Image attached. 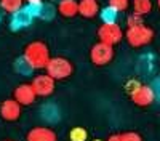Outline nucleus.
Instances as JSON below:
<instances>
[{
	"mask_svg": "<svg viewBox=\"0 0 160 141\" xmlns=\"http://www.w3.org/2000/svg\"><path fill=\"white\" fill-rule=\"evenodd\" d=\"M22 56L29 61V64L34 69H45L50 61V50L43 42L35 40L24 48Z\"/></svg>",
	"mask_w": 160,
	"mask_h": 141,
	"instance_id": "f257e3e1",
	"label": "nucleus"
},
{
	"mask_svg": "<svg viewBox=\"0 0 160 141\" xmlns=\"http://www.w3.org/2000/svg\"><path fill=\"white\" fill-rule=\"evenodd\" d=\"M125 38L133 48H141V47H146L152 42L154 29L149 28V26H146V24L136 26V28H128L125 32Z\"/></svg>",
	"mask_w": 160,
	"mask_h": 141,
	"instance_id": "f03ea898",
	"label": "nucleus"
},
{
	"mask_svg": "<svg viewBox=\"0 0 160 141\" xmlns=\"http://www.w3.org/2000/svg\"><path fill=\"white\" fill-rule=\"evenodd\" d=\"M45 71L55 80H64V79H68V77H71L74 68H72V63L68 58L55 56V58H50Z\"/></svg>",
	"mask_w": 160,
	"mask_h": 141,
	"instance_id": "7ed1b4c3",
	"label": "nucleus"
},
{
	"mask_svg": "<svg viewBox=\"0 0 160 141\" xmlns=\"http://www.w3.org/2000/svg\"><path fill=\"white\" fill-rule=\"evenodd\" d=\"M98 38H99V42L114 47L123 38V31L117 23H114V24H101L99 29H98Z\"/></svg>",
	"mask_w": 160,
	"mask_h": 141,
	"instance_id": "20e7f679",
	"label": "nucleus"
},
{
	"mask_svg": "<svg viewBox=\"0 0 160 141\" xmlns=\"http://www.w3.org/2000/svg\"><path fill=\"white\" fill-rule=\"evenodd\" d=\"M114 58V47L106 45L102 42H98L90 50V59L95 66H106Z\"/></svg>",
	"mask_w": 160,
	"mask_h": 141,
	"instance_id": "39448f33",
	"label": "nucleus"
},
{
	"mask_svg": "<svg viewBox=\"0 0 160 141\" xmlns=\"http://www.w3.org/2000/svg\"><path fill=\"white\" fill-rule=\"evenodd\" d=\"M55 82L56 80L45 72V74L35 75L32 79V82H31V85H32L37 96H50L53 92H55Z\"/></svg>",
	"mask_w": 160,
	"mask_h": 141,
	"instance_id": "423d86ee",
	"label": "nucleus"
},
{
	"mask_svg": "<svg viewBox=\"0 0 160 141\" xmlns=\"http://www.w3.org/2000/svg\"><path fill=\"white\" fill-rule=\"evenodd\" d=\"M130 96H131L133 103H135L136 106H139V108H148L155 101V95H154L152 87L151 85H144V83H141Z\"/></svg>",
	"mask_w": 160,
	"mask_h": 141,
	"instance_id": "0eeeda50",
	"label": "nucleus"
},
{
	"mask_svg": "<svg viewBox=\"0 0 160 141\" xmlns=\"http://www.w3.org/2000/svg\"><path fill=\"white\" fill-rule=\"evenodd\" d=\"M0 115L2 119L8 120V122H15L19 119L21 115V104L13 98V99H5L0 104Z\"/></svg>",
	"mask_w": 160,
	"mask_h": 141,
	"instance_id": "6e6552de",
	"label": "nucleus"
},
{
	"mask_svg": "<svg viewBox=\"0 0 160 141\" xmlns=\"http://www.w3.org/2000/svg\"><path fill=\"white\" fill-rule=\"evenodd\" d=\"M34 16L31 15V11L22 7L19 11L16 13H13L11 15V21H10V28L13 31H19V29H24V28H28V26H31Z\"/></svg>",
	"mask_w": 160,
	"mask_h": 141,
	"instance_id": "1a4fd4ad",
	"label": "nucleus"
},
{
	"mask_svg": "<svg viewBox=\"0 0 160 141\" xmlns=\"http://www.w3.org/2000/svg\"><path fill=\"white\" fill-rule=\"evenodd\" d=\"M35 92L31 83H22L18 85L15 90V99L19 103L21 106H31L32 103L35 101Z\"/></svg>",
	"mask_w": 160,
	"mask_h": 141,
	"instance_id": "9d476101",
	"label": "nucleus"
},
{
	"mask_svg": "<svg viewBox=\"0 0 160 141\" xmlns=\"http://www.w3.org/2000/svg\"><path fill=\"white\" fill-rule=\"evenodd\" d=\"M40 117L47 123H58L61 120V111L55 103H43L40 108Z\"/></svg>",
	"mask_w": 160,
	"mask_h": 141,
	"instance_id": "9b49d317",
	"label": "nucleus"
},
{
	"mask_svg": "<svg viewBox=\"0 0 160 141\" xmlns=\"http://www.w3.org/2000/svg\"><path fill=\"white\" fill-rule=\"evenodd\" d=\"M26 141H56V133L48 127H35L28 133Z\"/></svg>",
	"mask_w": 160,
	"mask_h": 141,
	"instance_id": "f8f14e48",
	"label": "nucleus"
},
{
	"mask_svg": "<svg viewBox=\"0 0 160 141\" xmlns=\"http://www.w3.org/2000/svg\"><path fill=\"white\" fill-rule=\"evenodd\" d=\"M56 10L64 18H74L78 15V2L77 0H59Z\"/></svg>",
	"mask_w": 160,
	"mask_h": 141,
	"instance_id": "ddd939ff",
	"label": "nucleus"
},
{
	"mask_svg": "<svg viewBox=\"0 0 160 141\" xmlns=\"http://www.w3.org/2000/svg\"><path fill=\"white\" fill-rule=\"evenodd\" d=\"M99 13L98 0H80L78 2V15L83 18H95Z\"/></svg>",
	"mask_w": 160,
	"mask_h": 141,
	"instance_id": "4468645a",
	"label": "nucleus"
},
{
	"mask_svg": "<svg viewBox=\"0 0 160 141\" xmlns=\"http://www.w3.org/2000/svg\"><path fill=\"white\" fill-rule=\"evenodd\" d=\"M133 13L139 16H146L152 11V0H133Z\"/></svg>",
	"mask_w": 160,
	"mask_h": 141,
	"instance_id": "2eb2a0df",
	"label": "nucleus"
},
{
	"mask_svg": "<svg viewBox=\"0 0 160 141\" xmlns=\"http://www.w3.org/2000/svg\"><path fill=\"white\" fill-rule=\"evenodd\" d=\"M22 2H24V0H0V8H2L5 13L13 15V13L19 11L24 7Z\"/></svg>",
	"mask_w": 160,
	"mask_h": 141,
	"instance_id": "dca6fc26",
	"label": "nucleus"
},
{
	"mask_svg": "<svg viewBox=\"0 0 160 141\" xmlns=\"http://www.w3.org/2000/svg\"><path fill=\"white\" fill-rule=\"evenodd\" d=\"M15 69H16V72L21 74V75H31V74L35 71L24 56H19V58L15 61Z\"/></svg>",
	"mask_w": 160,
	"mask_h": 141,
	"instance_id": "f3484780",
	"label": "nucleus"
},
{
	"mask_svg": "<svg viewBox=\"0 0 160 141\" xmlns=\"http://www.w3.org/2000/svg\"><path fill=\"white\" fill-rule=\"evenodd\" d=\"M99 16H101L102 24H114V23H117L118 13H117L114 8H111V7L108 5V7H104V8L99 11Z\"/></svg>",
	"mask_w": 160,
	"mask_h": 141,
	"instance_id": "a211bd4d",
	"label": "nucleus"
},
{
	"mask_svg": "<svg viewBox=\"0 0 160 141\" xmlns=\"http://www.w3.org/2000/svg\"><path fill=\"white\" fill-rule=\"evenodd\" d=\"M154 58H152V55H144V56H141L139 58V61H138V72L139 74H149L151 71H152V68H154Z\"/></svg>",
	"mask_w": 160,
	"mask_h": 141,
	"instance_id": "6ab92c4d",
	"label": "nucleus"
},
{
	"mask_svg": "<svg viewBox=\"0 0 160 141\" xmlns=\"http://www.w3.org/2000/svg\"><path fill=\"white\" fill-rule=\"evenodd\" d=\"M58 10L55 8V7H53L51 3H42V5H40V11H38V18L40 19H53V18H55V13H56Z\"/></svg>",
	"mask_w": 160,
	"mask_h": 141,
	"instance_id": "aec40b11",
	"label": "nucleus"
},
{
	"mask_svg": "<svg viewBox=\"0 0 160 141\" xmlns=\"http://www.w3.org/2000/svg\"><path fill=\"white\" fill-rule=\"evenodd\" d=\"M87 136H88V133H87L85 128H82V127H75V128H72L71 133H69L71 141H87Z\"/></svg>",
	"mask_w": 160,
	"mask_h": 141,
	"instance_id": "412c9836",
	"label": "nucleus"
},
{
	"mask_svg": "<svg viewBox=\"0 0 160 141\" xmlns=\"http://www.w3.org/2000/svg\"><path fill=\"white\" fill-rule=\"evenodd\" d=\"M108 5L111 8H114L117 13H122L127 11L130 7V0H108Z\"/></svg>",
	"mask_w": 160,
	"mask_h": 141,
	"instance_id": "4be33fe9",
	"label": "nucleus"
},
{
	"mask_svg": "<svg viewBox=\"0 0 160 141\" xmlns=\"http://www.w3.org/2000/svg\"><path fill=\"white\" fill-rule=\"evenodd\" d=\"M142 18L144 16H139V15H136V13H131V15H128V18H127V26H128V28H136V26H141V24H144Z\"/></svg>",
	"mask_w": 160,
	"mask_h": 141,
	"instance_id": "5701e85b",
	"label": "nucleus"
},
{
	"mask_svg": "<svg viewBox=\"0 0 160 141\" xmlns=\"http://www.w3.org/2000/svg\"><path fill=\"white\" fill-rule=\"evenodd\" d=\"M120 138H122V141H142L141 135H138V133H135V132L120 133Z\"/></svg>",
	"mask_w": 160,
	"mask_h": 141,
	"instance_id": "b1692460",
	"label": "nucleus"
},
{
	"mask_svg": "<svg viewBox=\"0 0 160 141\" xmlns=\"http://www.w3.org/2000/svg\"><path fill=\"white\" fill-rule=\"evenodd\" d=\"M139 85H141V82H139V80H136V79L128 80V82L125 83V90H127V93H128V95H131V93L135 92V90H136Z\"/></svg>",
	"mask_w": 160,
	"mask_h": 141,
	"instance_id": "393cba45",
	"label": "nucleus"
},
{
	"mask_svg": "<svg viewBox=\"0 0 160 141\" xmlns=\"http://www.w3.org/2000/svg\"><path fill=\"white\" fill-rule=\"evenodd\" d=\"M152 90H154V95H155V99L160 101V77H155V79L152 80L151 83Z\"/></svg>",
	"mask_w": 160,
	"mask_h": 141,
	"instance_id": "a878e982",
	"label": "nucleus"
},
{
	"mask_svg": "<svg viewBox=\"0 0 160 141\" xmlns=\"http://www.w3.org/2000/svg\"><path fill=\"white\" fill-rule=\"evenodd\" d=\"M108 141H122V138H120V133H117V135H112V136H109V138H108Z\"/></svg>",
	"mask_w": 160,
	"mask_h": 141,
	"instance_id": "bb28decb",
	"label": "nucleus"
},
{
	"mask_svg": "<svg viewBox=\"0 0 160 141\" xmlns=\"http://www.w3.org/2000/svg\"><path fill=\"white\" fill-rule=\"evenodd\" d=\"M28 2V5H37V3H42L43 0H26Z\"/></svg>",
	"mask_w": 160,
	"mask_h": 141,
	"instance_id": "cd10ccee",
	"label": "nucleus"
},
{
	"mask_svg": "<svg viewBox=\"0 0 160 141\" xmlns=\"http://www.w3.org/2000/svg\"><path fill=\"white\" fill-rule=\"evenodd\" d=\"M157 7H158V10H160V0H157Z\"/></svg>",
	"mask_w": 160,
	"mask_h": 141,
	"instance_id": "c85d7f7f",
	"label": "nucleus"
},
{
	"mask_svg": "<svg viewBox=\"0 0 160 141\" xmlns=\"http://www.w3.org/2000/svg\"><path fill=\"white\" fill-rule=\"evenodd\" d=\"M93 141H102V139H93Z\"/></svg>",
	"mask_w": 160,
	"mask_h": 141,
	"instance_id": "c756f323",
	"label": "nucleus"
}]
</instances>
